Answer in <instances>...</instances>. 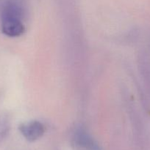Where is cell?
I'll return each instance as SVG.
<instances>
[{"label":"cell","instance_id":"6da1fadb","mask_svg":"<svg viewBox=\"0 0 150 150\" xmlns=\"http://www.w3.org/2000/svg\"><path fill=\"white\" fill-rule=\"evenodd\" d=\"M21 10L14 2L4 5L1 13V31L7 36L16 38L24 32L25 27L21 21Z\"/></svg>","mask_w":150,"mask_h":150},{"label":"cell","instance_id":"7a4b0ae2","mask_svg":"<svg viewBox=\"0 0 150 150\" xmlns=\"http://www.w3.org/2000/svg\"><path fill=\"white\" fill-rule=\"evenodd\" d=\"M72 143L79 150H101L96 142L83 129H78L74 132Z\"/></svg>","mask_w":150,"mask_h":150},{"label":"cell","instance_id":"3957f363","mask_svg":"<svg viewBox=\"0 0 150 150\" xmlns=\"http://www.w3.org/2000/svg\"><path fill=\"white\" fill-rule=\"evenodd\" d=\"M19 130L28 142H35L39 139L45 132L44 125L38 121H31L21 124Z\"/></svg>","mask_w":150,"mask_h":150}]
</instances>
